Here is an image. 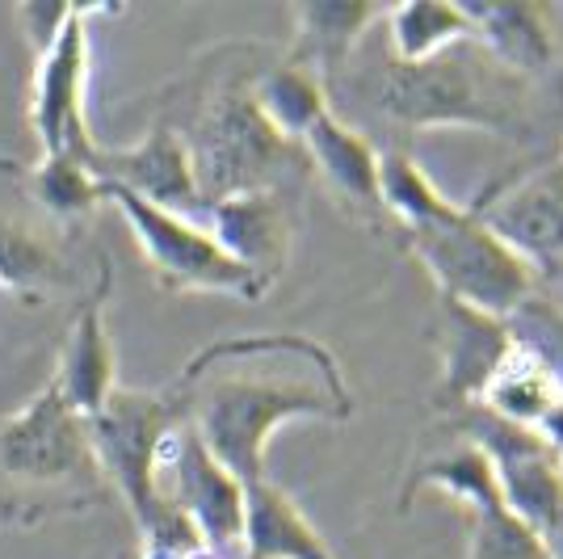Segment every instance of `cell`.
<instances>
[{"mask_svg": "<svg viewBox=\"0 0 563 559\" xmlns=\"http://www.w3.org/2000/svg\"><path fill=\"white\" fill-rule=\"evenodd\" d=\"M484 223L493 228L509 249H514L534 278L563 282V164L530 168V173H509L484 194L471 198Z\"/></svg>", "mask_w": 563, "mask_h": 559, "instance_id": "cell-11", "label": "cell"}, {"mask_svg": "<svg viewBox=\"0 0 563 559\" xmlns=\"http://www.w3.org/2000/svg\"><path fill=\"white\" fill-rule=\"evenodd\" d=\"M560 164H563V156H560Z\"/></svg>", "mask_w": 563, "mask_h": 559, "instance_id": "cell-31", "label": "cell"}, {"mask_svg": "<svg viewBox=\"0 0 563 559\" xmlns=\"http://www.w3.org/2000/svg\"><path fill=\"white\" fill-rule=\"evenodd\" d=\"M71 18V4H22L18 9V22L25 25V39H30V47L43 51L55 43V34L64 30V22Z\"/></svg>", "mask_w": 563, "mask_h": 559, "instance_id": "cell-28", "label": "cell"}, {"mask_svg": "<svg viewBox=\"0 0 563 559\" xmlns=\"http://www.w3.org/2000/svg\"><path fill=\"white\" fill-rule=\"evenodd\" d=\"M68 286V261L43 232L22 219L0 215V291L25 299H43Z\"/></svg>", "mask_w": 563, "mask_h": 559, "instance_id": "cell-25", "label": "cell"}, {"mask_svg": "<svg viewBox=\"0 0 563 559\" xmlns=\"http://www.w3.org/2000/svg\"><path fill=\"white\" fill-rule=\"evenodd\" d=\"M446 325L438 332V346H442V392H438V408L459 413L471 408L488 374L496 371V362L509 353L514 346V328L509 320H496V316H479L471 307L446 304Z\"/></svg>", "mask_w": 563, "mask_h": 559, "instance_id": "cell-16", "label": "cell"}, {"mask_svg": "<svg viewBox=\"0 0 563 559\" xmlns=\"http://www.w3.org/2000/svg\"><path fill=\"white\" fill-rule=\"evenodd\" d=\"M0 484L22 505H85L101 484L85 417L55 379L0 420Z\"/></svg>", "mask_w": 563, "mask_h": 559, "instance_id": "cell-4", "label": "cell"}, {"mask_svg": "<svg viewBox=\"0 0 563 559\" xmlns=\"http://www.w3.org/2000/svg\"><path fill=\"white\" fill-rule=\"evenodd\" d=\"M353 94H362L396 135H424V131H500L514 135L526 127V80H517L496 64L493 55L459 43L454 51L424 59V64H396L387 51H371V68L345 76ZM336 85V89H341Z\"/></svg>", "mask_w": 563, "mask_h": 559, "instance_id": "cell-2", "label": "cell"}, {"mask_svg": "<svg viewBox=\"0 0 563 559\" xmlns=\"http://www.w3.org/2000/svg\"><path fill=\"white\" fill-rule=\"evenodd\" d=\"M249 97H253L257 114L295 147L311 135V127L320 118L332 114V97L320 85V76L307 72L303 64H295V59H278V64H265V68L253 72Z\"/></svg>", "mask_w": 563, "mask_h": 559, "instance_id": "cell-22", "label": "cell"}, {"mask_svg": "<svg viewBox=\"0 0 563 559\" xmlns=\"http://www.w3.org/2000/svg\"><path fill=\"white\" fill-rule=\"evenodd\" d=\"M387 25V43L383 51L396 64H424L454 51L459 43L471 39V22L463 4H438V0H408V4H391L383 13Z\"/></svg>", "mask_w": 563, "mask_h": 559, "instance_id": "cell-24", "label": "cell"}, {"mask_svg": "<svg viewBox=\"0 0 563 559\" xmlns=\"http://www.w3.org/2000/svg\"><path fill=\"white\" fill-rule=\"evenodd\" d=\"M106 202L118 207V215L126 219L152 278L173 295H232L244 304H257L261 295H269V286L257 274H249L244 265H235L232 256L214 244V235L198 228L189 215L152 207L140 194L114 186V182H106Z\"/></svg>", "mask_w": 563, "mask_h": 559, "instance_id": "cell-7", "label": "cell"}, {"mask_svg": "<svg viewBox=\"0 0 563 559\" xmlns=\"http://www.w3.org/2000/svg\"><path fill=\"white\" fill-rule=\"evenodd\" d=\"M156 496L177 509L189 526L219 551H240L244 538V484L214 459L207 442L181 420L156 459ZM244 556V551H240Z\"/></svg>", "mask_w": 563, "mask_h": 559, "instance_id": "cell-9", "label": "cell"}, {"mask_svg": "<svg viewBox=\"0 0 563 559\" xmlns=\"http://www.w3.org/2000/svg\"><path fill=\"white\" fill-rule=\"evenodd\" d=\"M244 559H336L303 505L269 475L244 489Z\"/></svg>", "mask_w": 563, "mask_h": 559, "instance_id": "cell-19", "label": "cell"}, {"mask_svg": "<svg viewBox=\"0 0 563 559\" xmlns=\"http://www.w3.org/2000/svg\"><path fill=\"white\" fill-rule=\"evenodd\" d=\"M30 189L55 219H80L106 202L101 173L76 156H43L30 173Z\"/></svg>", "mask_w": 563, "mask_h": 559, "instance_id": "cell-26", "label": "cell"}, {"mask_svg": "<svg viewBox=\"0 0 563 559\" xmlns=\"http://www.w3.org/2000/svg\"><path fill=\"white\" fill-rule=\"evenodd\" d=\"M471 43L493 55L500 68L534 85L560 59V25L551 4H463Z\"/></svg>", "mask_w": 563, "mask_h": 559, "instance_id": "cell-15", "label": "cell"}, {"mask_svg": "<svg viewBox=\"0 0 563 559\" xmlns=\"http://www.w3.org/2000/svg\"><path fill=\"white\" fill-rule=\"evenodd\" d=\"M387 4H295L290 22H295V39H290V55L295 64L320 76V85L336 94V85L350 76L357 51L366 43L371 25L383 22Z\"/></svg>", "mask_w": 563, "mask_h": 559, "instance_id": "cell-17", "label": "cell"}, {"mask_svg": "<svg viewBox=\"0 0 563 559\" xmlns=\"http://www.w3.org/2000/svg\"><path fill=\"white\" fill-rule=\"evenodd\" d=\"M560 396L563 379L555 374V366L534 346L514 337L509 353L496 362V371L488 374L484 392L471 408H484V413H493L500 420H514L521 429H534Z\"/></svg>", "mask_w": 563, "mask_h": 559, "instance_id": "cell-20", "label": "cell"}, {"mask_svg": "<svg viewBox=\"0 0 563 559\" xmlns=\"http://www.w3.org/2000/svg\"><path fill=\"white\" fill-rule=\"evenodd\" d=\"M51 379L80 417H93L97 408L118 392V353L114 341H110L101 295H93L80 307V316L71 320L68 341L59 350V366Z\"/></svg>", "mask_w": 563, "mask_h": 559, "instance_id": "cell-18", "label": "cell"}, {"mask_svg": "<svg viewBox=\"0 0 563 559\" xmlns=\"http://www.w3.org/2000/svg\"><path fill=\"white\" fill-rule=\"evenodd\" d=\"M399 240L446 304L471 307L479 316L514 320L539 291L534 270L484 223L475 202H459L450 219L421 232H404Z\"/></svg>", "mask_w": 563, "mask_h": 559, "instance_id": "cell-5", "label": "cell"}, {"mask_svg": "<svg viewBox=\"0 0 563 559\" xmlns=\"http://www.w3.org/2000/svg\"><path fill=\"white\" fill-rule=\"evenodd\" d=\"M207 232L235 265L257 274L265 286H274L286 274L295 253V215L282 189H244L211 202Z\"/></svg>", "mask_w": 563, "mask_h": 559, "instance_id": "cell-12", "label": "cell"}, {"mask_svg": "<svg viewBox=\"0 0 563 559\" xmlns=\"http://www.w3.org/2000/svg\"><path fill=\"white\" fill-rule=\"evenodd\" d=\"M467 559H551V556H547V542L526 522H517L509 509H496L471 517Z\"/></svg>", "mask_w": 563, "mask_h": 559, "instance_id": "cell-27", "label": "cell"}, {"mask_svg": "<svg viewBox=\"0 0 563 559\" xmlns=\"http://www.w3.org/2000/svg\"><path fill=\"white\" fill-rule=\"evenodd\" d=\"M378 202H383V219H391L399 235L433 228L459 210V202L433 186V177L408 147L378 152Z\"/></svg>", "mask_w": 563, "mask_h": 559, "instance_id": "cell-23", "label": "cell"}, {"mask_svg": "<svg viewBox=\"0 0 563 559\" xmlns=\"http://www.w3.org/2000/svg\"><path fill=\"white\" fill-rule=\"evenodd\" d=\"M194 434L249 489L265 480V454L286 420H350L341 362L311 337H228L189 358L168 383Z\"/></svg>", "mask_w": 563, "mask_h": 559, "instance_id": "cell-1", "label": "cell"}, {"mask_svg": "<svg viewBox=\"0 0 563 559\" xmlns=\"http://www.w3.org/2000/svg\"><path fill=\"white\" fill-rule=\"evenodd\" d=\"M249 80L253 72H223L211 89H202L194 122L181 131L207 207L244 189H278L286 173H307L303 147L286 143L257 114Z\"/></svg>", "mask_w": 563, "mask_h": 559, "instance_id": "cell-3", "label": "cell"}, {"mask_svg": "<svg viewBox=\"0 0 563 559\" xmlns=\"http://www.w3.org/2000/svg\"><path fill=\"white\" fill-rule=\"evenodd\" d=\"M459 438L475 442L496 467V484L505 496V509L526 522L539 538L555 535L563 526V459L542 442L534 429H521L514 420H500L484 408L450 413Z\"/></svg>", "mask_w": 563, "mask_h": 559, "instance_id": "cell-8", "label": "cell"}, {"mask_svg": "<svg viewBox=\"0 0 563 559\" xmlns=\"http://www.w3.org/2000/svg\"><path fill=\"white\" fill-rule=\"evenodd\" d=\"M534 434H539L542 442L551 446V450H555V454L563 459V396L555 399V404H551V413H547V417L534 425Z\"/></svg>", "mask_w": 563, "mask_h": 559, "instance_id": "cell-29", "label": "cell"}, {"mask_svg": "<svg viewBox=\"0 0 563 559\" xmlns=\"http://www.w3.org/2000/svg\"><path fill=\"white\" fill-rule=\"evenodd\" d=\"M421 489L446 492L450 501L467 513V517L505 509V496H500V484H496L493 459L475 442H467V438H459L450 450H438V454H429V459H421V463L408 471L404 492H399V509H408L412 492H421Z\"/></svg>", "mask_w": 563, "mask_h": 559, "instance_id": "cell-21", "label": "cell"}, {"mask_svg": "<svg viewBox=\"0 0 563 559\" xmlns=\"http://www.w3.org/2000/svg\"><path fill=\"white\" fill-rule=\"evenodd\" d=\"M97 173L101 182H114L173 215H194L198 207H207L194 177L189 147L173 122H156L135 147H101Z\"/></svg>", "mask_w": 563, "mask_h": 559, "instance_id": "cell-13", "label": "cell"}, {"mask_svg": "<svg viewBox=\"0 0 563 559\" xmlns=\"http://www.w3.org/2000/svg\"><path fill=\"white\" fill-rule=\"evenodd\" d=\"M89 13L85 4H71V18L55 34L34 68V94H30V127L38 135L43 156H76L93 164L101 143L89 131L85 114V89H89Z\"/></svg>", "mask_w": 563, "mask_h": 559, "instance_id": "cell-10", "label": "cell"}, {"mask_svg": "<svg viewBox=\"0 0 563 559\" xmlns=\"http://www.w3.org/2000/svg\"><path fill=\"white\" fill-rule=\"evenodd\" d=\"M181 420H186V408L173 387H161V392L118 387L93 417H85L97 471L126 501V509L135 513L140 530L165 513L156 496V459Z\"/></svg>", "mask_w": 563, "mask_h": 559, "instance_id": "cell-6", "label": "cell"}, {"mask_svg": "<svg viewBox=\"0 0 563 559\" xmlns=\"http://www.w3.org/2000/svg\"><path fill=\"white\" fill-rule=\"evenodd\" d=\"M542 542H547V556H551V559H563V526L555 530V535L542 538Z\"/></svg>", "mask_w": 563, "mask_h": 559, "instance_id": "cell-30", "label": "cell"}, {"mask_svg": "<svg viewBox=\"0 0 563 559\" xmlns=\"http://www.w3.org/2000/svg\"><path fill=\"white\" fill-rule=\"evenodd\" d=\"M307 173L320 177V186L329 189L353 219L378 223L383 219V202H378V147L366 131H357L350 118L332 110L311 127L303 143ZM387 223V219H383Z\"/></svg>", "mask_w": 563, "mask_h": 559, "instance_id": "cell-14", "label": "cell"}]
</instances>
